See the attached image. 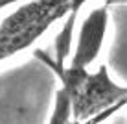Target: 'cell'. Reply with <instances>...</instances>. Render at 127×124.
<instances>
[{
  "mask_svg": "<svg viewBox=\"0 0 127 124\" xmlns=\"http://www.w3.org/2000/svg\"><path fill=\"white\" fill-rule=\"evenodd\" d=\"M72 0H26L0 22V63L24 52L70 11Z\"/></svg>",
  "mask_w": 127,
  "mask_h": 124,
  "instance_id": "7a4b0ae2",
  "label": "cell"
},
{
  "mask_svg": "<svg viewBox=\"0 0 127 124\" xmlns=\"http://www.w3.org/2000/svg\"><path fill=\"white\" fill-rule=\"evenodd\" d=\"M37 57H41L59 78V89L68 95L72 102L74 122L94 121L96 115L105 113L127 98V87L118 85L111 78L107 65H99L96 72H90L85 67H74L70 63L57 65L44 52H37Z\"/></svg>",
  "mask_w": 127,
  "mask_h": 124,
  "instance_id": "6da1fadb",
  "label": "cell"
},
{
  "mask_svg": "<svg viewBox=\"0 0 127 124\" xmlns=\"http://www.w3.org/2000/svg\"><path fill=\"white\" fill-rule=\"evenodd\" d=\"M15 2H20V0H0V9H4L6 6H11Z\"/></svg>",
  "mask_w": 127,
  "mask_h": 124,
  "instance_id": "52a82bcc",
  "label": "cell"
},
{
  "mask_svg": "<svg viewBox=\"0 0 127 124\" xmlns=\"http://www.w3.org/2000/svg\"><path fill=\"white\" fill-rule=\"evenodd\" d=\"M107 30H109V6L105 4V6L90 9V13L81 22L76 48L70 57V65L89 69L101 52L105 37H107Z\"/></svg>",
  "mask_w": 127,
  "mask_h": 124,
  "instance_id": "3957f363",
  "label": "cell"
},
{
  "mask_svg": "<svg viewBox=\"0 0 127 124\" xmlns=\"http://www.w3.org/2000/svg\"><path fill=\"white\" fill-rule=\"evenodd\" d=\"M72 121V102H70L68 95H64L63 91H57L55 95V106H54V113L50 117V122L55 124H63Z\"/></svg>",
  "mask_w": 127,
  "mask_h": 124,
  "instance_id": "5b68a950",
  "label": "cell"
},
{
  "mask_svg": "<svg viewBox=\"0 0 127 124\" xmlns=\"http://www.w3.org/2000/svg\"><path fill=\"white\" fill-rule=\"evenodd\" d=\"M89 0H72V6H70V11L64 17V24L61 28V32L55 37V54L52 59L57 65H64L70 56V48H72V41H74V28H76L77 22V15H79V9L83 7V4H87Z\"/></svg>",
  "mask_w": 127,
  "mask_h": 124,
  "instance_id": "277c9868",
  "label": "cell"
},
{
  "mask_svg": "<svg viewBox=\"0 0 127 124\" xmlns=\"http://www.w3.org/2000/svg\"><path fill=\"white\" fill-rule=\"evenodd\" d=\"M107 6H122V4H127V0H105Z\"/></svg>",
  "mask_w": 127,
  "mask_h": 124,
  "instance_id": "8992f818",
  "label": "cell"
}]
</instances>
